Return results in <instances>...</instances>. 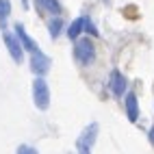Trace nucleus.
I'll return each instance as SVG.
<instances>
[{"mask_svg":"<svg viewBox=\"0 0 154 154\" xmlns=\"http://www.w3.org/2000/svg\"><path fill=\"white\" fill-rule=\"evenodd\" d=\"M74 57L80 65H91L96 61V46L91 39L87 37H80L76 39V44H74Z\"/></svg>","mask_w":154,"mask_h":154,"instance_id":"f257e3e1","label":"nucleus"},{"mask_svg":"<svg viewBox=\"0 0 154 154\" xmlns=\"http://www.w3.org/2000/svg\"><path fill=\"white\" fill-rule=\"evenodd\" d=\"M33 100H35V106L39 111H48V106H50V87L44 80V76H37L33 80Z\"/></svg>","mask_w":154,"mask_h":154,"instance_id":"f03ea898","label":"nucleus"},{"mask_svg":"<svg viewBox=\"0 0 154 154\" xmlns=\"http://www.w3.org/2000/svg\"><path fill=\"white\" fill-rule=\"evenodd\" d=\"M98 132H100V126L96 122H91V124L80 132V137L76 141V150L78 154H91V148H94V143L98 139Z\"/></svg>","mask_w":154,"mask_h":154,"instance_id":"7ed1b4c3","label":"nucleus"},{"mask_svg":"<svg viewBox=\"0 0 154 154\" xmlns=\"http://www.w3.org/2000/svg\"><path fill=\"white\" fill-rule=\"evenodd\" d=\"M28 65H30V72H33L35 76H44V74H48V69L52 67V59L48 54H44L42 50H37V52H30Z\"/></svg>","mask_w":154,"mask_h":154,"instance_id":"20e7f679","label":"nucleus"},{"mask_svg":"<svg viewBox=\"0 0 154 154\" xmlns=\"http://www.w3.org/2000/svg\"><path fill=\"white\" fill-rule=\"evenodd\" d=\"M2 39H5V46L9 50V54L13 57V61L15 63H22L24 61V46H22V42H20V37L15 33H5Z\"/></svg>","mask_w":154,"mask_h":154,"instance_id":"39448f33","label":"nucleus"},{"mask_svg":"<svg viewBox=\"0 0 154 154\" xmlns=\"http://www.w3.org/2000/svg\"><path fill=\"white\" fill-rule=\"evenodd\" d=\"M109 85H111V94L115 96V98L126 96V91H128V80H126V76L122 74V72H117V69H113V72H111V80H109Z\"/></svg>","mask_w":154,"mask_h":154,"instance_id":"423d86ee","label":"nucleus"},{"mask_svg":"<svg viewBox=\"0 0 154 154\" xmlns=\"http://www.w3.org/2000/svg\"><path fill=\"white\" fill-rule=\"evenodd\" d=\"M126 117H128V122H132V124L139 119V100H137L135 91H128L126 94Z\"/></svg>","mask_w":154,"mask_h":154,"instance_id":"0eeeda50","label":"nucleus"},{"mask_svg":"<svg viewBox=\"0 0 154 154\" xmlns=\"http://www.w3.org/2000/svg\"><path fill=\"white\" fill-rule=\"evenodd\" d=\"M15 35L20 37V42H22L24 50H28V52H37V50H39V46L33 42V37H30L26 30H24V26H22V24H15Z\"/></svg>","mask_w":154,"mask_h":154,"instance_id":"6e6552de","label":"nucleus"},{"mask_svg":"<svg viewBox=\"0 0 154 154\" xmlns=\"http://www.w3.org/2000/svg\"><path fill=\"white\" fill-rule=\"evenodd\" d=\"M83 33H85V15H83V17H76L74 22L69 24V28H67V37L76 42V39H80V35H83Z\"/></svg>","mask_w":154,"mask_h":154,"instance_id":"1a4fd4ad","label":"nucleus"},{"mask_svg":"<svg viewBox=\"0 0 154 154\" xmlns=\"http://www.w3.org/2000/svg\"><path fill=\"white\" fill-rule=\"evenodd\" d=\"M63 28H65V22H63V17L54 15L52 20H48V33H50V37H52V39H57L61 33H63Z\"/></svg>","mask_w":154,"mask_h":154,"instance_id":"9d476101","label":"nucleus"},{"mask_svg":"<svg viewBox=\"0 0 154 154\" xmlns=\"http://www.w3.org/2000/svg\"><path fill=\"white\" fill-rule=\"evenodd\" d=\"M37 5L44 9V11L52 13V15H61V11H63V7L59 5V0H37Z\"/></svg>","mask_w":154,"mask_h":154,"instance_id":"9b49d317","label":"nucleus"},{"mask_svg":"<svg viewBox=\"0 0 154 154\" xmlns=\"http://www.w3.org/2000/svg\"><path fill=\"white\" fill-rule=\"evenodd\" d=\"M9 17H11V0H0V28H7Z\"/></svg>","mask_w":154,"mask_h":154,"instance_id":"f8f14e48","label":"nucleus"},{"mask_svg":"<svg viewBox=\"0 0 154 154\" xmlns=\"http://www.w3.org/2000/svg\"><path fill=\"white\" fill-rule=\"evenodd\" d=\"M85 33H87V35H91V37H100L98 26L91 22V17H87V15H85Z\"/></svg>","mask_w":154,"mask_h":154,"instance_id":"ddd939ff","label":"nucleus"},{"mask_svg":"<svg viewBox=\"0 0 154 154\" xmlns=\"http://www.w3.org/2000/svg\"><path fill=\"white\" fill-rule=\"evenodd\" d=\"M15 154H39V152H37V148L26 146V143H24V146H20V148H17V152H15Z\"/></svg>","mask_w":154,"mask_h":154,"instance_id":"4468645a","label":"nucleus"},{"mask_svg":"<svg viewBox=\"0 0 154 154\" xmlns=\"http://www.w3.org/2000/svg\"><path fill=\"white\" fill-rule=\"evenodd\" d=\"M150 141H152V143H154V126H152V128H150Z\"/></svg>","mask_w":154,"mask_h":154,"instance_id":"2eb2a0df","label":"nucleus"}]
</instances>
